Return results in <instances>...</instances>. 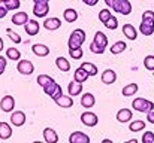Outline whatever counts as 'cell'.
<instances>
[{
  "label": "cell",
  "instance_id": "7c38bea8",
  "mask_svg": "<svg viewBox=\"0 0 154 143\" xmlns=\"http://www.w3.org/2000/svg\"><path fill=\"white\" fill-rule=\"evenodd\" d=\"M102 82L106 84V85H112L115 81H117V73L112 70V69H106L105 72L102 73Z\"/></svg>",
  "mask_w": 154,
  "mask_h": 143
},
{
  "label": "cell",
  "instance_id": "ab89813d",
  "mask_svg": "<svg viewBox=\"0 0 154 143\" xmlns=\"http://www.w3.org/2000/svg\"><path fill=\"white\" fill-rule=\"evenodd\" d=\"M6 33L9 34V37H11V40H12V42H15V43H21V37H20V34L14 33L11 28H8V30H6Z\"/></svg>",
  "mask_w": 154,
  "mask_h": 143
},
{
  "label": "cell",
  "instance_id": "44dd1931",
  "mask_svg": "<svg viewBox=\"0 0 154 143\" xmlns=\"http://www.w3.org/2000/svg\"><path fill=\"white\" fill-rule=\"evenodd\" d=\"M12 22L15 25H26L29 22V16L26 12H17L14 16H12Z\"/></svg>",
  "mask_w": 154,
  "mask_h": 143
},
{
  "label": "cell",
  "instance_id": "bcb514c9",
  "mask_svg": "<svg viewBox=\"0 0 154 143\" xmlns=\"http://www.w3.org/2000/svg\"><path fill=\"white\" fill-rule=\"evenodd\" d=\"M85 4H88V6H94V4H97V1L99 0H82Z\"/></svg>",
  "mask_w": 154,
  "mask_h": 143
},
{
  "label": "cell",
  "instance_id": "30bf717a",
  "mask_svg": "<svg viewBox=\"0 0 154 143\" xmlns=\"http://www.w3.org/2000/svg\"><path fill=\"white\" fill-rule=\"evenodd\" d=\"M69 143H90V137L82 131H73L69 136Z\"/></svg>",
  "mask_w": 154,
  "mask_h": 143
},
{
  "label": "cell",
  "instance_id": "8fae6325",
  "mask_svg": "<svg viewBox=\"0 0 154 143\" xmlns=\"http://www.w3.org/2000/svg\"><path fill=\"white\" fill-rule=\"evenodd\" d=\"M44 140H45V143H57L58 142L57 131L54 128H51V127H47L44 130Z\"/></svg>",
  "mask_w": 154,
  "mask_h": 143
},
{
  "label": "cell",
  "instance_id": "2e32d148",
  "mask_svg": "<svg viewBox=\"0 0 154 143\" xmlns=\"http://www.w3.org/2000/svg\"><path fill=\"white\" fill-rule=\"evenodd\" d=\"M24 28H26V33L29 36H35L39 33V22L35 19H29V22L24 25Z\"/></svg>",
  "mask_w": 154,
  "mask_h": 143
},
{
  "label": "cell",
  "instance_id": "f6af8a7d",
  "mask_svg": "<svg viewBox=\"0 0 154 143\" xmlns=\"http://www.w3.org/2000/svg\"><path fill=\"white\" fill-rule=\"evenodd\" d=\"M6 13H8V9H6V7H3V6L0 4V18H5V16H6Z\"/></svg>",
  "mask_w": 154,
  "mask_h": 143
},
{
  "label": "cell",
  "instance_id": "9c48e42d",
  "mask_svg": "<svg viewBox=\"0 0 154 143\" xmlns=\"http://www.w3.org/2000/svg\"><path fill=\"white\" fill-rule=\"evenodd\" d=\"M15 107V100L12 95H3V98L0 100V109L3 112H12Z\"/></svg>",
  "mask_w": 154,
  "mask_h": 143
},
{
  "label": "cell",
  "instance_id": "e0dca14e",
  "mask_svg": "<svg viewBox=\"0 0 154 143\" xmlns=\"http://www.w3.org/2000/svg\"><path fill=\"white\" fill-rule=\"evenodd\" d=\"M123 33L129 40H136V37H138V31L132 24H124L123 25Z\"/></svg>",
  "mask_w": 154,
  "mask_h": 143
},
{
  "label": "cell",
  "instance_id": "60d3db41",
  "mask_svg": "<svg viewBox=\"0 0 154 143\" xmlns=\"http://www.w3.org/2000/svg\"><path fill=\"white\" fill-rule=\"evenodd\" d=\"M142 21H153L154 22V12L153 10H145L142 13Z\"/></svg>",
  "mask_w": 154,
  "mask_h": 143
},
{
  "label": "cell",
  "instance_id": "ac0fdd59",
  "mask_svg": "<svg viewBox=\"0 0 154 143\" xmlns=\"http://www.w3.org/2000/svg\"><path fill=\"white\" fill-rule=\"evenodd\" d=\"M139 31L144 36H151L154 33V22L153 21H142L139 25Z\"/></svg>",
  "mask_w": 154,
  "mask_h": 143
},
{
  "label": "cell",
  "instance_id": "d4e9b609",
  "mask_svg": "<svg viewBox=\"0 0 154 143\" xmlns=\"http://www.w3.org/2000/svg\"><path fill=\"white\" fill-rule=\"evenodd\" d=\"M88 78H90V76L87 75V72H85L82 67H78V69L75 70V73H73V81H76V82H79V84H84Z\"/></svg>",
  "mask_w": 154,
  "mask_h": 143
},
{
  "label": "cell",
  "instance_id": "6da1fadb",
  "mask_svg": "<svg viewBox=\"0 0 154 143\" xmlns=\"http://www.w3.org/2000/svg\"><path fill=\"white\" fill-rule=\"evenodd\" d=\"M84 42H85V31L82 28H76L70 33L67 45H69V48H81Z\"/></svg>",
  "mask_w": 154,
  "mask_h": 143
},
{
  "label": "cell",
  "instance_id": "4dcf8cb0",
  "mask_svg": "<svg viewBox=\"0 0 154 143\" xmlns=\"http://www.w3.org/2000/svg\"><path fill=\"white\" fill-rule=\"evenodd\" d=\"M6 58L17 61V60L21 58V52H20L17 48H8V49H6Z\"/></svg>",
  "mask_w": 154,
  "mask_h": 143
},
{
  "label": "cell",
  "instance_id": "4316f807",
  "mask_svg": "<svg viewBox=\"0 0 154 143\" xmlns=\"http://www.w3.org/2000/svg\"><path fill=\"white\" fill-rule=\"evenodd\" d=\"M0 4L6 7L8 10H15L21 6V1L20 0H0Z\"/></svg>",
  "mask_w": 154,
  "mask_h": 143
},
{
  "label": "cell",
  "instance_id": "f5cc1de1",
  "mask_svg": "<svg viewBox=\"0 0 154 143\" xmlns=\"http://www.w3.org/2000/svg\"><path fill=\"white\" fill-rule=\"evenodd\" d=\"M33 143H44V142H39V140H36V142H33Z\"/></svg>",
  "mask_w": 154,
  "mask_h": 143
},
{
  "label": "cell",
  "instance_id": "f546056e",
  "mask_svg": "<svg viewBox=\"0 0 154 143\" xmlns=\"http://www.w3.org/2000/svg\"><path fill=\"white\" fill-rule=\"evenodd\" d=\"M144 128H145V122H144V121H141V119H135V121H132V122H130V125H129V130H130L132 133L142 131Z\"/></svg>",
  "mask_w": 154,
  "mask_h": 143
},
{
  "label": "cell",
  "instance_id": "d6986e66",
  "mask_svg": "<svg viewBox=\"0 0 154 143\" xmlns=\"http://www.w3.org/2000/svg\"><path fill=\"white\" fill-rule=\"evenodd\" d=\"M67 93H69L70 97L79 95L82 93V84H79V82H76V81H72V82L67 85Z\"/></svg>",
  "mask_w": 154,
  "mask_h": 143
},
{
  "label": "cell",
  "instance_id": "f1b7e54d",
  "mask_svg": "<svg viewBox=\"0 0 154 143\" xmlns=\"http://www.w3.org/2000/svg\"><path fill=\"white\" fill-rule=\"evenodd\" d=\"M138 84H127L124 88H123V91H121V94L124 95V97H130V95H135L138 93Z\"/></svg>",
  "mask_w": 154,
  "mask_h": 143
},
{
  "label": "cell",
  "instance_id": "7402d4cb",
  "mask_svg": "<svg viewBox=\"0 0 154 143\" xmlns=\"http://www.w3.org/2000/svg\"><path fill=\"white\" fill-rule=\"evenodd\" d=\"M12 136V128L8 122H0V139L2 140H8Z\"/></svg>",
  "mask_w": 154,
  "mask_h": 143
},
{
  "label": "cell",
  "instance_id": "277c9868",
  "mask_svg": "<svg viewBox=\"0 0 154 143\" xmlns=\"http://www.w3.org/2000/svg\"><path fill=\"white\" fill-rule=\"evenodd\" d=\"M44 93H45L47 95H50L52 100L55 101V100H57L60 95H63V90H61V87H60L58 84H55V81L52 79L51 82H50V84L44 88Z\"/></svg>",
  "mask_w": 154,
  "mask_h": 143
},
{
  "label": "cell",
  "instance_id": "52a82bcc",
  "mask_svg": "<svg viewBox=\"0 0 154 143\" xmlns=\"http://www.w3.org/2000/svg\"><path fill=\"white\" fill-rule=\"evenodd\" d=\"M17 70L21 75H32L33 70H35V66H33V63L30 60H20L18 66H17Z\"/></svg>",
  "mask_w": 154,
  "mask_h": 143
},
{
  "label": "cell",
  "instance_id": "f907efd6",
  "mask_svg": "<svg viewBox=\"0 0 154 143\" xmlns=\"http://www.w3.org/2000/svg\"><path fill=\"white\" fill-rule=\"evenodd\" d=\"M0 51H3V39L0 37Z\"/></svg>",
  "mask_w": 154,
  "mask_h": 143
},
{
  "label": "cell",
  "instance_id": "484cf974",
  "mask_svg": "<svg viewBox=\"0 0 154 143\" xmlns=\"http://www.w3.org/2000/svg\"><path fill=\"white\" fill-rule=\"evenodd\" d=\"M63 18L66 22H75L78 19V12L72 7H67L64 12H63Z\"/></svg>",
  "mask_w": 154,
  "mask_h": 143
},
{
  "label": "cell",
  "instance_id": "cb8c5ba5",
  "mask_svg": "<svg viewBox=\"0 0 154 143\" xmlns=\"http://www.w3.org/2000/svg\"><path fill=\"white\" fill-rule=\"evenodd\" d=\"M94 103H96V98H94V95L91 94V93H85V94L81 97V104H82V107L90 109V107L94 106Z\"/></svg>",
  "mask_w": 154,
  "mask_h": 143
},
{
  "label": "cell",
  "instance_id": "d590c367",
  "mask_svg": "<svg viewBox=\"0 0 154 143\" xmlns=\"http://www.w3.org/2000/svg\"><path fill=\"white\" fill-rule=\"evenodd\" d=\"M36 81H38L39 87L45 88V87H47V85H48V84H50V82L52 81V78H51V76H48V75H39Z\"/></svg>",
  "mask_w": 154,
  "mask_h": 143
},
{
  "label": "cell",
  "instance_id": "ffe728a7",
  "mask_svg": "<svg viewBox=\"0 0 154 143\" xmlns=\"http://www.w3.org/2000/svg\"><path fill=\"white\" fill-rule=\"evenodd\" d=\"M60 25H61V21L58 19V18H47L45 21H44V27L47 28V30H51V31H54V30H57V28H60Z\"/></svg>",
  "mask_w": 154,
  "mask_h": 143
},
{
  "label": "cell",
  "instance_id": "d6a6232c",
  "mask_svg": "<svg viewBox=\"0 0 154 143\" xmlns=\"http://www.w3.org/2000/svg\"><path fill=\"white\" fill-rule=\"evenodd\" d=\"M126 42H123V40H120V42H115L112 46H111V52L114 54V55H117V54H121L123 51H126Z\"/></svg>",
  "mask_w": 154,
  "mask_h": 143
},
{
  "label": "cell",
  "instance_id": "3957f363",
  "mask_svg": "<svg viewBox=\"0 0 154 143\" xmlns=\"http://www.w3.org/2000/svg\"><path fill=\"white\" fill-rule=\"evenodd\" d=\"M111 9L121 15H129L132 12V3L129 0H115Z\"/></svg>",
  "mask_w": 154,
  "mask_h": 143
},
{
  "label": "cell",
  "instance_id": "ba28073f",
  "mask_svg": "<svg viewBox=\"0 0 154 143\" xmlns=\"http://www.w3.org/2000/svg\"><path fill=\"white\" fill-rule=\"evenodd\" d=\"M11 124L14 127H23L26 124V113L23 110H15L11 115Z\"/></svg>",
  "mask_w": 154,
  "mask_h": 143
},
{
  "label": "cell",
  "instance_id": "ee69618b",
  "mask_svg": "<svg viewBox=\"0 0 154 143\" xmlns=\"http://www.w3.org/2000/svg\"><path fill=\"white\" fill-rule=\"evenodd\" d=\"M147 119H148L150 124H154V110H151V112L147 113Z\"/></svg>",
  "mask_w": 154,
  "mask_h": 143
},
{
  "label": "cell",
  "instance_id": "e575fe53",
  "mask_svg": "<svg viewBox=\"0 0 154 143\" xmlns=\"http://www.w3.org/2000/svg\"><path fill=\"white\" fill-rule=\"evenodd\" d=\"M112 16V13H111V10L109 9H102L100 12H99V21L102 22L103 25L108 22V19Z\"/></svg>",
  "mask_w": 154,
  "mask_h": 143
},
{
  "label": "cell",
  "instance_id": "4fadbf2b",
  "mask_svg": "<svg viewBox=\"0 0 154 143\" xmlns=\"http://www.w3.org/2000/svg\"><path fill=\"white\" fill-rule=\"evenodd\" d=\"M132 110L130 109H126V107H123V109H120L118 112H117V121L118 122H121V124H124V122H129L130 119H132Z\"/></svg>",
  "mask_w": 154,
  "mask_h": 143
},
{
  "label": "cell",
  "instance_id": "f35d334b",
  "mask_svg": "<svg viewBox=\"0 0 154 143\" xmlns=\"http://www.w3.org/2000/svg\"><path fill=\"white\" fill-rule=\"evenodd\" d=\"M142 143H154L153 131H145V133L142 134Z\"/></svg>",
  "mask_w": 154,
  "mask_h": 143
},
{
  "label": "cell",
  "instance_id": "83f0119b",
  "mask_svg": "<svg viewBox=\"0 0 154 143\" xmlns=\"http://www.w3.org/2000/svg\"><path fill=\"white\" fill-rule=\"evenodd\" d=\"M55 66H57L61 72H69V70H70V63H69V60H66L64 57H58V58L55 60Z\"/></svg>",
  "mask_w": 154,
  "mask_h": 143
},
{
  "label": "cell",
  "instance_id": "c3c4849f",
  "mask_svg": "<svg viewBox=\"0 0 154 143\" xmlns=\"http://www.w3.org/2000/svg\"><path fill=\"white\" fill-rule=\"evenodd\" d=\"M102 143H114V142H112L111 139H103V140H102Z\"/></svg>",
  "mask_w": 154,
  "mask_h": 143
},
{
  "label": "cell",
  "instance_id": "5bb4252c",
  "mask_svg": "<svg viewBox=\"0 0 154 143\" xmlns=\"http://www.w3.org/2000/svg\"><path fill=\"white\" fill-rule=\"evenodd\" d=\"M57 106L58 107H63V109H69L73 106V98L70 95H60L57 100H55Z\"/></svg>",
  "mask_w": 154,
  "mask_h": 143
},
{
  "label": "cell",
  "instance_id": "9a60e30c",
  "mask_svg": "<svg viewBox=\"0 0 154 143\" xmlns=\"http://www.w3.org/2000/svg\"><path fill=\"white\" fill-rule=\"evenodd\" d=\"M93 43H94L97 48H100V49H103V51H105V48L108 46V37L103 34L102 31H97V33L94 34Z\"/></svg>",
  "mask_w": 154,
  "mask_h": 143
},
{
  "label": "cell",
  "instance_id": "1f68e13d",
  "mask_svg": "<svg viewBox=\"0 0 154 143\" xmlns=\"http://www.w3.org/2000/svg\"><path fill=\"white\" fill-rule=\"evenodd\" d=\"M79 67H82V69L87 72L88 76H96V75H97V67H96L93 63H82Z\"/></svg>",
  "mask_w": 154,
  "mask_h": 143
},
{
  "label": "cell",
  "instance_id": "b9f144b4",
  "mask_svg": "<svg viewBox=\"0 0 154 143\" xmlns=\"http://www.w3.org/2000/svg\"><path fill=\"white\" fill-rule=\"evenodd\" d=\"M6 63H8V60L0 55V75H3V72H5V69H6Z\"/></svg>",
  "mask_w": 154,
  "mask_h": 143
},
{
  "label": "cell",
  "instance_id": "681fc988",
  "mask_svg": "<svg viewBox=\"0 0 154 143\" xmlns=\"http://www.w3.org/2000/svg\"><path fill=\"white\" fill-rule=\"evenodd\" d=\"M126 143H138V140L136 139H130V140H127Z\"/></svg>",
  "mask_w": 154,
  "mask_h": 143
},
{
  "label": "cell",
  "instance_id": "8d00e7d4",
  "mask_svg": "<svg viewBox=\"0 0 154 143\" xmlns=\"http://www.w3.org/2000/svg\"><path fill=\"white\" fill-rule=\"evenodd\" d=\"M144 66H145V69L147 70H154V55H147L145 58H144Z\"/></svg>",
  "mask_w": 154,
  "mask_h": 143
},
{
  "label": "cell",
  "instance_id": "816d5d0a",
  "mask_svg": "<svg viewBox=\"0 0 154 143\" xmlns=\"http://www.w3.org/2000/svg\"><path fill=\"white\" fill-rule=\"evenodd\" d=\"M35 3H38V1H50V0H33Z\"/></svg>",
  "mask_w": 154,
  "mask_h": 143
},
{
  "label": "cell",
  "instance_id": "836d02e7",
  "mask_svg": "<svg viewBox=\"0 0 154 143\" xmlns=\"http://www.w3.org/2000/svg\"><path fill=\"white\" fill-rule=\"evenodd\" d=\"M69 55L73 60H79V58H82L84 51H82V48H69Z\"/></svg>",
  "mask_w": 154,
  "mask_h": 143
},
{
  "label": "cell",
  "instance_id": "8992f818",
  "mask_svg": "<svg viewBox=\"0 0 154 143\" xmlns=\"http://www.w3.org/2000/svg\"><path fill=\"white\" fill-rule=\"evenodd\" d=\"M81 122H82L84 125H87V127H96L97 122H99V116H97L96 113L87 110V112H84V113L81 115Z\"/></svg>",
  "mask_w": 154,
  "mask_h": 143
},
{
  "label": "cell",
  "instance_id": "7a4b0ae2",
  "mask_svg": "<svg viewBox=\"0 0 154 143\" xmlns=\"http://www.w3.org/2000/svg\"><path fill=\"white\" fill-rule=\"evenodd\" d=\"M132 107H133L135 110L141 112V113H148V112L154 110V103L150 101V100L142 98V97H138V98H135V100L132 101Z\"/></svg>",
  "mask_w": 154,
  "mask_h": 143
},
{
  "label": "cell",
  "instance_id": "603a6c76",
  "mask_svg": "<svg viewBox=\"0 0 154 143\" xmlns=\"http://www.w3.org/2000/svg\"><path fill=\"white\" fill-rule=\"evenodd\" d=\"M32 49H33L35 55H38V57H47L50 54V48L44 43H35Z\"/></svg>",
  "mask_w": 154,
  "mask_h": 143
},
{
  "label": "cell",
  "instance_id": "7dc6e473",
  "mask_svg": "<svg viewBox=\"0 0 154 143\" xmlns=\"http://www.w3.org/2000/svg\"><path fill=\"white\" fill-rule=\"evenodd\" d=\"M114 1H115V0H105V3H106V6H111V7H112V4H114Z\"/></svg>",
  "mask_w": 154,
  "mask_h": 143
},
{
  "label": "cell",
  "instance_id": "74e56055",
  "mask_svg": "<svg viewBox=\"0 0 154 143\" xmlns=\"http://www.w3.org/2000/svg\"><path fill=\"white\" fill-rule=\"evenodd\" d=\"M105 27H106L108 30H115V28L118 27V21H117V18L112 15V16L108 19V22L105 24Z\"/></svg>",
  "mask_w": 154,
  "mask_h": 143
},
{
  "label": "cell",
  "instance_id": "5b68a950",
  "mask_svg": "<svg viewBox=\"0 0 154 143\" xmlns=\"http://www.w3.org/2000/svg\"><path fill=\"white\" fill-rule=\"evenodd\" d=\"M50 12V1H38L35 3V7H33V13L39 18H44L47 16Z\"/></svg>",
  "mask_w": 154,
  "mask_h": 143
},
{
  "label": "cell",
  "instance_id": "7bdbcfd3",
  "mask_svg": "<svg viewBox=\"0 0 154 143\" xmlns=\"http://www.w3.org/2000/svg\"><path fill=\"white\" fill-rule=\"evenodd\" d=\"M90 51H91L93 54H103V52H105L103 49H100V48L96 46V45H94L93 42H91V45H90Z\"/></svg>",
  "mask_w": 154,
  "mask_h": 143
}]
</instances>
